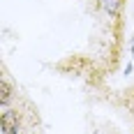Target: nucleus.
<instances>
[{
	"instance_id": "f03ea898",
	"label": "nucleus",
	"mask_w": 134,
	"mask_h": 134,
	"mask_svg": "<svg viewBox=\"0 0 134 134\" xmlns=\"http://www.w3.org/2000/svg\"><path fill=\"white\" fill-rule=\"evenodd\" d=\"M122 2H125V0H104V9H107L111 16H118L120 9H122Z\"/></svg>"
},
{
	"instance_id": "f257e3e1",
	"label": "nucleus",
	"mask_w": 134,
	"mask_h": 134,
	"mask_svg": "<svg viewBox=\"0 0 134 134\" xmlns=\"http://www.w3.org/2000/svg\"><path fill=\"white\" fill-rule=\"evenodd\" d=\"M14 93V88H12V83L2 76V81H0V104H2V109L7 107V102H9V97H12Z\"/></svg>"
},
{
	"instance_id": "7ed1b4c3",
	"label": "nucleus",
	"mask_w": 134,
	"mask_h": 134,
	"mask_svg": "<svg viewBox=\"0 0 134 134\" xmlns=\"http://www.w3.org/2000/svg\"><path fill=\"white\" fill-rule=\"evenodd\" d=\"M132 58H134V37H132Z\"/></svg>"
}]
</instances>
